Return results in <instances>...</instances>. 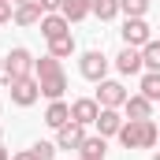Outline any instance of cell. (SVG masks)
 I'll return each instance as SVG.
<instances>
[{
    "label": "cell",
    "mask_w": 160,
    "mask_h": 160,
    "mask_svg": "<svg viewBox=\"0 0 160 160\" xmlns=\"http://www.w3.org/2000/svg\"><path fill=\"white\" fill-rule=\"evenodd\" d=\"M71 52H75V38H71V34H60V38L48 41V56L63 60V56H71Z\"/></svg>",
    "instance_id": "cell-17"
},
{
    "label": "cell",
    "mask_w": 160,
    "mask_h": 160,
    "mask_svg": "<svg viewBox=\"0 0 160 160\" xmlns=\"http://www.w3.org/2000/svg\"><path fill=\"white\" fill-rule=\"evenodd\" d=\"M34 75V56L26 48H11L4 56V82H15V78H30Z\"/></svg>",
    "instance_id": "cell-2"
},
{
    "label": "cell",
    "mask_w": 160,
    "mask_h": 160,
    "mask_svg": "<svg viewBox=\"0 0 160 160\" xmlns=\"http://www.w3.org/2000/svg\"><path fill=\"white\" fill-rule=\"evenodd\" d=\"M30 149H34L38 160H52V157H56V145H52V142H34Z\"/></svg>",
    "instance_id": "cell-24"
},
{
    "label": "cell",
    "mask_w": 160,
    "mask_h": 160,
    "mask_svg": "<svg viewBox=\"0 0 160 160\" xmlns=\"http://www.w3.org/2000/svg\"><path fill=\"white\" fill-rule=\"evenodd\" d=\"M123 112H127V119H149V116H153V101L142 97V93H134V97H127Z\"/></svg>",
    "instance_id": "cell-14"
},
{
    "label": "cell",
    "mask_w": 160,
    "mask_h": 160,
    "mask_svg": "<svg viewBox=\"0 0 160 160\" xmlns=\"http://www.w3.org/2000/svg\"><path fill=\"white\" fill-rule=\"evenodd\" d=\"M142 97H149L153 104L160 101V71H145L142 75Z\"/></svg>",
    "instance_id": "cell-18"
},
{
    "label": "cell",
    "mask_w": 160,
    "mask_h": 160,
    "mask_svg": "<svg viewBox=\"0 0 160 160\" xmlns=\"http://www.w3.org/2000/svg\"><path fill=\"white\" fill-rule=\"evenodd\" d=\"M11 160H38V157H34V149H26V153H15Z\"/></svg>",
    "instance_id": "cell-27"
},
{
    "label": "cell",
    "mask_w": 160,
    "mask_h": 160,
    "mask_svg": "<svg viewBox=\"0 0 160 160\" xmlns=\"http://www.w3.org/2000/svg\"><path fill=\"white\" fill-rule=\"evenodd\" d=\"M11 4H26V0H11Z\"/></svg>",
    "instance_id": "cell-31"
},
{
    "label": "cell",
    "mask_w": 160,
    "mask_h": 160,
    "mask_svg": "<svg viewBox=\"0 0 160 160\" xmlns=\"http://www.w3.org/2000/svg\"><path fill=\"white\" fill-rule=\"evenodd\" d=\"M104 149H108V145H104V138H101V134H97V138H89V134H86V142H82V157H89V160H104Z\"/></svg>",
    "instance_id": "cell-20"
},
{
    "label": "cell",
    "mask_w": 160,
    "mask_h": 160,
    "mask_svg": "<svg viewBox=\"0 0 160 160\" xmlns=\"http://www.w3.org/2000/svg\"><path fill=\"white\" fill-rule=\"evenodd\" d=\"M75 160H89V157H82V153H78V157H75Z\"/></svg>",
    "instance_id": "cell-29"
},
{
    "label": "cell",
    "mask_w": 160,
    "mask_h": 160,
    "mask_svg": "<svg viewBox=\"0 0 160 160\" xmlns=\"http://www.w3.org/2000/svg\"><path fill=\"white\" fill-rule=\"evenodd\" d=\"M145 63H142V48H130V45H123V52L116 56V71L119 75H138Z\"/></svg>",
    "instance_id": "cell-11"
},
{
    "label": "cell",
    "mask_w": 160,
    "mask_h": 160,
    "mask_svg": "<svg viewBox=\"0 0 160 160\" xmlns=\"http://www.w3.org/2000/svg\"><path fill=\"white\" fill-rule=\"evenodd\" d=\"M41 82V97H48V101H63V89H67V75L60 71V75H45Z\"/></svg>",
    "instance_id": "cell-13"
},
{
    "label": "cell",
    "mask_w": 160,
    "mask_h": 160,
    "mask_svg": "<svg viewBox=\"0 0 160 160\" xmlns=\"http://www.w3.org/2000/svg\"><path fill=\"white\" fill-rule=\"evenodd\" d=\"M82 142H86V127H82V123H63V127H60V130H56V149H67V153H71V149H82Z\"/></svg>",
    "instance_id": "cell-7"
},
{
    "label": "cell",
    "mask_w": 160,
    "mask_h": 160,
    "mask_svg": "<svg viewBox=\"0 0 160 160\" xmlns=\"http://www.w3.org/2000/svg\"><path fill=\"white\" fill-rule=\"evenodd\" d=\"M157 145H160V142H157Z\"/></svg>",
    "instance_id": "cell-34"
},
{
    "label": "cell",
    "mask_w": 160,
    "mask_h": 160,
    "mask_svg": "<svg viewBox=\"0 0 160 160\" xmlns=\"http://www.w3.org/2000/svg\"><path fill=\"white\" fill-rule=\"evenodd\" d=\"M63 71V63L56 60V56H41V60H34V78H45V75H60Z\"/></svg>",
    "instance_id": "cell-19"
},
{
    "label": "cell",
    "mask_w": 160,
    "mask_h": 160,
    "mask_svg": "<svg viewBox=\"0 0 160 160\" xmlns=\"http://www.w3.org/2000/svg\"><path fill=\"white\" fill-rule=\"evenodd\" d=\"M41 4V11H45V15H48V11H60V8H63V0H38Z\"/></svg>",
    "instance_id": "cell-26"
},
{
    "label": "cell",
    "mask_w": 160,
    "mask_h": 160,
    "mask_svg": "<svg viewBox=\"0 0 160 160\" xmlns=\"http://www.w3.org/2000/svg\"><path fill=\"white\" fill-rule=\"evenodd\" d=\"M41 38L45 41H52V38H60V34H71V22L60 15V11H48V15H41Z\"/></svg>",
    "instance_id": "cell-10"
},
{
    "label": "cell",
    "mask_w": 160,
    "mask_h": 160,
    "mask_svg": "<svg viewBox=\"0 0 160 160\" xmlns=\"http://www.w3.org/2000/svg\"><path fill=\"white\" fill-rule=\"evenodd\" d=\"M78 71H82V78H86V82H104V75H108V56L97 52V48L86 52V56L78 60Z\"/></svg>",
    "instance_id": "cell-4"
},
{
    "label": "cell",
    "mask_w": 160,
    "mask_h": 160,
    "mask_svg": "<svg viewBox=\"0 0 160 160\" xmlns=\"http://www.w3.org/2000/svg\"><path fill=\"white\" fill-rule=\"evenodd\" d=\"M0 71H4V56H0Z\"/></svg>",
    "instance_id": "cell-30"
},
{
    "label": "cell",
    "mask_w": 160,
    "mask_h": 160,
    "mask_svg": "<svg viewBox=\"0 0 160 160\" xmlns=\"http://www.w3.org/2000/svg\"><path fill=\"white\" fill-rule=\"evenodd\" d=\"M41 15H45V11H41L38 0H26V4H15V19H11V22H15V26H38Z\"/></svg>",
    "instance_id": "cell-12"
},
{
    "label": "cell",
    "mask_w": 160,
    "mask_h": 160,
    "mask_svg": "<svg viewBox=\"0 0 160 160\" xmlns=\"http://www.w3.org/2000/svg\"><path fill=\"white\" fill-rule=\"evenodd\" d=\"M149 41H153V30H149L145 19H127V22H123V45H130V48H145Z\"/></svg>",
    "instance_id": "cell-6"
},
{
    "label": "cell",
    "mask_w": 160,
    "mask_h": 160,
    "mask_svg": "<svg viewBox=\"0 0 160 160\" xmlns=\"http://www.w3.org/2000/svg\"><path fill=\"white\" fill-rule=\"evenodd\" d=\"M116 138H119L123 149H153L160 142V127L153 119H127Z\"/></svg>",
    "instance_id": "cell-1"
},
{
    "label": "cell",
    "mask_w": 160,
    "mask_h": 160,
    "mask_svg": "<svg viewBox=\"0 0 160 160\" xmlns=\"http://www.w3.org/2000/svg\"><path fill=\"white\" fill-rule=\"evenodd\" d=\"M101 116V104H97V97H78V101H71V119L82 123V127H93Z\"/></svg>",
    "instance_id": "cell-8"
},
{
    "label": "cell",
    "mask_w": 160,
    "mask_h": 160,
    "mask_svg": "<svg viewBox=\"0 0 160 160\" xmlns=\"http://www.w3.org/2000/svg\"><path fill=\"white\" fill-rule=\"evenodd\" d=\"M142 63H145V71H160V41H149L142 48Z\"/></svg>",
    "instance_id": "cell-23"
},
{
    "label": "cell",
    "mask_w": 160,
    "mask_h": 160,
    "mask_svg": "<svg viewBox=\"0 0 160 160\" xmlns=\"http://www.w3.org/2000/svg\"><path fill=\"white\" fill-rule=\"evenodd\" d=\"M119 11L127 15V19H145L149 0H119Z\"/></svg>",
    "instance_id": "cell-22"
},
{
    "label": "cell",
    "mask_w": 160,
    "mask_h": 160,
    "mask_svg": "<svg viewBox=\"0 0 160 160\" xmlns=\"http://www.w3.org/2000/svg\"><path fill=\"white\" fill-rule=\"evenodd\" d=\"M93 15H97L101 22L116 19V15H119V0H93Z\"/></svg>",
    "instance_id": "cell-21"
},
{
    "label": "cell",
    "mask_w": 160,
    "mask_h": 160,
    "mask_svg": "<svg viewBox=\"0 0 160 160\" xmlns=\"http://www.w3.org/2000/svg\"><path fill=\"white\" fill-rule=\"evenodd\" d=\"M15 19V8H11V0H0V22H11Z\"/></svg>",
    "instance_id": "cell-25"
},
{
    "label": "cell",
    "mask_w": 160,
    "mask_h": 160,
    "mask_svg": "<svg viewBox=\"0 0 160 160\" xmlns=\"http://www.w3.org/2000/svg\"><path fill=\"white\" fill-rule=\"evenodd\" d=\"M8 89H11V104H19V108H30V104L41 97V82L34 78V75H30V78L8 82Z\"/></svg>",
    "instance_id": "cell-3"
},
{
    "label": "cell",
    "mask_w": 160,
    "mask_h": 160,
    "mask_svg": "<svg viewBox=\"0 0 160 160\" xmlns=\"http://www.w3.org/2000/svg\"><path fill=\"white\" fill-rule=\"evenodd\" d=\"M0 160H8V149H4V145H0Z\"/></svg>",
    "instance_id": "cell-28"
},
{
    "label": "cell",
    "mask_w": 160,
    "mask_h": 160,
    "mask_svg": "<svg viewBox=\"0 0 160 160\" xmlns=\"http://www.w3.org/2000/svg\"><path fill=\"white\" fill-rule=\"evenodd\" d=\"M60 15H63L67 22H82L86 15H93V0H63Z\"/></svg>",
    "instance_id": "cell-15"
},
{
    "label": "cell",
    "mask_w": 160,
    "mask_h": 160,
    "mask_svg": "<svg viewBox=\"0 0 160 160\" xmlns=\"http://www.w3.org/2000/svg\"><path fill=\"white\" fill-rule=\"evenodd\" d=\"M123 123H127V119L119 116V108H101V116H97L93 127L101 130V138H116V134L123 130Z\"/></svg>",
    "instance_id": "cell-9"
},
{
    "label": "cell",
    "mask_w": 160,
    "mask_h": 160,
    "mask_svg": "<svg viewBox=\"0 0 160 160\" xmlns=\"http://www.w3.org/2000/svg\"><path fill=\"white\" fill-rule=\"evenodd\" d=\"M0 145H4V130H0Z\"/></svg>",
    "instance_id": "cell-32"
},
{
    "label": "cell",
    "mask_w": 160,
    "mask_h": 160,
    "mask_svg": "<svg viewBox=\"0 0 160 160\" xmlns=\"http://www.w3.org/2000/svg\"><path fill=\"white\" fill-rule=\"evenodd\" d=\"M153 160H160V153H153Z\"/></svg>",
    "instance_id": "cell-33"
},
{
    "label": "cell",
    "mask_w": 160,
    "mask_h": 160,
    "mask_svg": "<svg viewBox=\"0 0 160 160\" xmlns=\"http://www.w3.org/2000/svg\"><path fill=\"white\" fill-rule=\"evenodd\" d=\"M127 97H130V93L123 89V82H112V78L97 82V104H101V108H123Z\"/></svg>",
    "instance_id": "cell-5"
},
{
    "label": "cell",
    "mask_w": 160,
    "mask_h": 160,
    "mask_svg": "<svg viewBox=\"0 0 160 160\" xmlns=\"http://www.w3.org/2000/svg\"><path fill=\"white\" fill-rule=\"evenodd\" d=\"M45 123H48L52 130H60L63 123H71V104H67V101H52L48 112H45Z\"/></svg>",
    "instance_id": "cell-16"
}]
</instances>
